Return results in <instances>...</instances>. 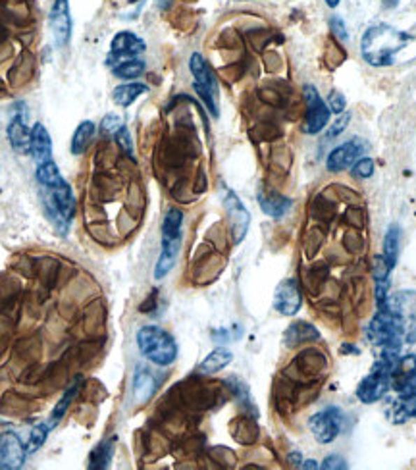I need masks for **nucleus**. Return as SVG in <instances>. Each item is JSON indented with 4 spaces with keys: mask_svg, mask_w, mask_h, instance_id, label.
<instances>
[{
    "mask_svg": "<svg viewBox=\"0 0 416 470\" xmlns=\"http://www.w3.org/2000/svg\"><path fill=\"white\" fill-rule=\"evenodd\" d=\"M114 441L116 439L110 438L106 441H101L99 446L91 451V459H89V469H108V464L112 461V455H114Z\"/></svg>",
    "mask_w": 416,
    "mask_h": 470,
    "instance_id": "393cba45",
    "label": "nucleus"
},
{
    "mask_svg": "<svg viewBox=\"0 0 416 470\" xmlns=\"http://www.w3.org/2000/svg\"><path fill=\"white\" fill-rule=\"evenodd\" d=\"M401 355H387V352H380L378 361L370 370L368 376L362 378V382L357 387V397L362 403H376L384 397L385 393L389 392L393 382V372L399 362Z\"/></svg>",
    "mask_w": 416,
    "mask_h": 470,
    "instance_id": "7ed1b4c3",
    "label": "nucleus"
},
{
    "mask_svg": "<svg viewBox=\"0 0 416 470\" xmlns=\"http://www.w3.org/2000/svg\"><path fill=\"white\" fill-rule=\"evenodd\" d=\"M50 29L55 35V43L58 47H66L71 37V16L68 0H55L50 8Z\"/></svg>",
    "mask_w": 416,
    "mask_h": 470,
    "instance_id": "ddd939ff",
    "label": "nucleus"
},
{
    "mask_svg": "<svg viewBox=\"0 0 416 470\" xmlns=\"http://www.w3.org/2000/svg\"><path fill=\"white\" fill-rule=\"evenodd\" d=\"M322 469L324 470H341V469H347V462L343 457H339V455H330V457H326L322 462Z\"/></svg>",
    "mask_w": 416,
    "mask_h": 470,
    "instance_id": "58836bf2",
    "label": "nucleus"
},
{
    "mask_svg": "<svg viewBox=\"0 0 416 470\" xmlns=\"http://www.w3.org/2000/svg\"><path fill=\"white\" fill-rule=\"evenodd\" d=\"M29 155L37 164L52 160V141L47 127L43 124H35L31 129V143H29Z\"/></svg>",
    "mask_w": 416,
    "mask_h": 470,
    "instance_id": "f3484780",
    "label": "nucleus"
},
{
    "mask_svg": "<svg viewBox=\"0 0 416 470\" xmlns=\"http://www.w3.org/2000/svg\"><path fill=\"white\" fill-rule=\"evenodd\" d=\"M181 226H183V212L180 208H170L162 222V251L155 268L157 280H164L175 266L181 249Z\"/></svg>",
    "mask_w": 416,
    "mask_h": 470,
    "instance_id": "20e7f679",
    "label": "nucleus"
},
{
    "mask_svg": "<svg viewBox=\"0 0 416 470\" xmlns=\"http://www.w3.org/2000/svg\"><path fill=\"white\" fill-rule=\"evenodd\" d=\"M224 208L228 212L229 226H231V237H234V243L239 245L245 239V235L249 232L251 226V214L245 208V204L239 201V197L231 191V189L224 187Z\"/></svg>",
    "mask_w": 416,
    "mask_h": 470,
    "instance_id": "6e6552de",
    "label": "nucleus"
},
{
    "mask_svg": "<svg viewBox=\"0 0 416 470\" xmlns=\"http://www.w3.org/2000/svg\"><path fill=\"white\" fill-rule=\"evenodd\" d=\"M303 305V293L295 280H283L275 287L274 308L283 316H295Z\"/></svg>",
    "mask_w": 416,
    "mask_h": 470,
    "instance_id": "f8f14e48",
    "label": "nucleus"
},
{
    "mask_svg": "<svg viewBox=\"0 0 416 470\" xmlns=\"http://www.w3.org/2000/svg\"><path fill=\"white\" fill-rule=\"evenodd\" d=\"M303 91H305L306 99V116L303 131L308 135L320 134L324 127L328 126V122H330V106L320 99V94H318L315 85H305Z\"/></svg>",
    "mask_w": 416,
    "mask_h": 470,
    "instance_id": "0eeeda50",
    "label": "nucleus"
},
{
    "mask_svg": "<svg viewBox=\"0 0 416 470\" xmlns=\"http://www.w3.org/2000/svg\"><path fill=\"white\" fill-rule=\"evenodd\" d=\"M316 339H320V332L313 324L303 320L291 324L289 328L285 329V334H283V343L287 345V347H299V345L316 341Z\"/></svg>",
    "mask_w": 416,
    "mask_h": 470,
    "instance_id": "6ab92c4d",
    "label": "nucleus"
},
{
    "mask_svg": "<svg viewBox=\"0 0 416 470\" xmlns=\"http://www.w3.org/2000/svg\"><path fill=\"white\" fill-rule=\"evenodd\" d=\"M189 70H191L193 78H195L193 89L201 97V101L206 104L208 112L214 118H218V114H220V110H218V91H220V87H218L213 68L204 60L203 55L195 52V55H191V60H189Z\"/></svg>",
    "mask_w": 416,
    "mask_h": 470,
    "instance_id": "423d86ee",
    "label": "nucleus"
},
{
    "mask_svg": "<svg viewBox=\"0 0 416 470\" xmlns=\"http://www.w3.org/2000/svg\"><path fill=\"white\" fill-rule=\"evenodd\" d=\"M94 135V124L91 120H85L81 122L76 129V134L71 137V152L73 155H83L85 149L89 147V143L93 139Z\"/></svg>",
    "mask_w": 416,
    "mask_h": 470,
    "instance_id": "a878e982",
    "label": "nucleus"
},
{
    "mask_svg": "<svg viewBox=\"0 0 416 470\" xmlns=\"http://www.w3.org/2000/svg\"><path fill=\"white\" fill-rule=\"evenodd\" d=\"M326 4H328L330 8H338V6H339V0H326Z\"/></svg>",
    "mask_w": 416,
    "mask_h": 470,
    "instance_id": "37998d69",
    "label": "nucleus"
},
{
    "mask_svg": "<svg viewBox=\"0 0 416 470\" xmlns=\"http://www.w3.org/2000/svg\"><path fill=\"white\" fill-rule=\"evenodd\" d=\"M149 91V87L143 85V83H126V85H120L114 89V93H112V99L114 102L118 104V106H129L131 102H135L143 93H147Z\"/></svg>",
    "mask_w": 416,
    "mask_h": 470,
    "instance_id": "b1692460",
    "label": "nucleus"
},
{
    "mask_svg": "<svg viewBox=\"0 0 416 470\" xmlns=\"http://www.w3.org/2000/svg\"><path fill=\"white\" fill-rule=\"evenodd\" d=\"M387 305L399 314L405 332V341L415 343L416 341V291H403L395 297H389Z\"/></svg>",
    "mask_w": 416,
    "mask_h": 470,
    "instance_id": "1a4fd4ad",
    "label": "nucleus"
},
{
    "mask_svg": "<svg viewBox=\"0 0 416 470\" xmlns=\"http://www.w3.org/2000/svg\"><path fill=\"white\" fill-rule=\"evenodd\" d=\"M353 173L357 178H362V180L370 178L374 173V160L372 158H361V160H357L353 164Z\"/></svg>",
    "mask_w": 416,
    "mask_h": 470,
    "instance_id": "473e14b6",
    "label": "nucleus"
},
{
    "mask_svg": "<svg viewBox=\"0 0 416 470\" xmlns=\"http://www.w3.org/2000/svg\"><path fill=\"white\" fill-rule=\"evenodd\" d=\"M399 245H401V227L397 224H392L387 227L384 237V260L385 264L389 266V270L395 268L397 259H399Z\"/></svg>",
    "mask_w": 416,
    "mask_h": 470,
    "instance_id": "5701e85b",
    "label": "nucleus"
},
{
    "mask_svg": "<svg viewBox=\"0 0 416 470\" xmlns=\"http://www.w3.org/2000/svg\"><path fill=\"white\" fill-rule=\"evenodd\" d=\"M37 181H39L41 185L45 189H52L56 185H60L64 181L62 173L58 170V166L52 162V160H48V162H43V164L37 166Z\"/></svg>",
    "mask_w": 416,
    "mask_h": 470,
    "instance_id": "cd10ccee",
    "label": "nucleus"
},
{
    "mask_svg": "<svg viewBox=\"0 0 416 470\" xmlns=\"http://www.w3.org/2000/svg\"><path fill=\"white\" fill-rule=\"evenodd\" d=\"M328 106H330L331 112H336V114H343V112H345V106H347L345 97L339 93V91H333V93L330 94V99H328Z\"/></svg>",
    "mask_w": 416,
    "mask_h": 470,
    "instance_id": "e433bc0d",
    "label": "nucleus"
},
{
    "mask_svg": "<svg viewBox=\"0 0 416 470\" xmlns=\"http://www.w3.org/2000/svg\"><path fill=\"white\" fill-rule=\"evenodd\" d=\"M303 469H318V464L315 461H305V464H301Z\"/></svg>",
    "mask_w": 416,
    "mask_h": 470,
    "instance_id": "a19ab883",
    "label": "nucleus"
},
{
    "mask_svg": "<svg viewBox=\"0 0 416 470\" xmlns=\"http://www.w3.org/2000/svg\"><path fill=\"white\" fill-rule=\"evenodd\" d=\"M259 204L264 214H268L270 218H282L287 214V211L291 208V199L283 195H278V193H259Z\"/></svg>",
    "mask_w": 416,
    "mask_h": 470,
    "instance_id": "412c9836",
    "label": "nucleus"
},
{
    "mask_svg": "<svg viewBox=\"0 0 416 470\" xmlns=\"http://www.w3.org/2000/svg\"><path fill=\"white\" fill-rule=\"evenodd\" d=\"M79 390H81V385H79V380H76V384H71L70 387H68V392L64 393L62 399L58 401V405L55 407V411L50 413V428H55L56 424L62 420L64 415H66V411H68V407L71 405V401L78 397Z\"/></svg>",
    "mask_w": 416,
    "mask_h": 470,
    "instance_id": "c756f323",
    "label": "nucleus"
},
{
    "mask_svg": "<svg viewBox=\"0 0 416 470\" xmlns=\"http://www.w3.org/2000/svg\"><path fill=\"white\" fill-rule=\"evenodd\" d=\"M393 422H405L408 418H416V393L407 395V397H399L393 403L392 408Z\"/></svg>",
    "mask_w": 416,
    "mask_h": 470,
    "instance_id": "bb28decb",
    "label": "nucleus"
},
{
    "mask_svg": "<svg viewBox=\"0 0 416 470\" xmlns=\"http://www.w3.org/2000/svg\"><path fill=\"white\" fill-rule=\"evenodd\" d=\"M362 152H364V145L359 139L347 141L331 150L328 155V160H326V166H328L330 172H341V170L351 168Z\"/></svg>",
    "mask_w": 416,
    "mask_h": 470,
    "instance_id": "2eb2a0df",
    "label": "nucleus"
},
{
    "mask_svg": "<svg viewBox=\"0 0 416 470\" xmlns=\"http://www.w3.org/2000/svg\"><path fill=\"white\" fill-rule=\"evenodd\" d=\"M413 41L410 35L405 31H399L392 25L378 24L368 27L364 35H362L361 52L362 58L374 66V68H385V66H393L397 60L403 48L407 47Z\"/></svg>",
    "mask_w": 416,
    "mask_h": 470,
    "instance_id": "f257e3e1",
    "label": "nucleus"
},
{
    "mask_svg": "<svg viewBox=\"0 0 416 470\" xmlns=\"http://www.w3.org/2000/svg\"><path fill=\"white\" fill-rule=\"evenodd\" d=\"M157 378L147 369H137L134 376V399L135 403H147L157 393Z\"/></svg>",
    "mask_w": 416,
    "mask_h": 470,
    "instance_id": "aec40b11",
    "label": "nucleus"
},
{
    "mask_svg": "<svg viewBox=\"0 0 416 470\" xmlns=\"http://www.w3.org/2000/svg\"><path fill=\"white\" fill-rule=\"evenodd\" d=\"M145 50V43H143L135 33L122 31L112 39V52L108 56V66H116L126 58H137Z\"/></svg>",
    "mask_w": 416,
    "mask_h": 470,
    "instance_id": "4468645a",
    "label": "nucleus"
},
{
    "mask_svg": "<svg viewBox=\"0 0 416 470\" xmlns=\"http://www.w3.org/2000/svg\"><path fill=\"white\" fill-rule=\"evenodd\" d=\"M27 449L22 439L14 432H2L0 434V469L16 470L22 469L25 462Z\"/></svg>",
    "mask_w": 416,
    "mask_h": 470,
    "instance_id": "9d476101",
    "label": "nucleus"
},
{
    "mask_svg": "<svg viewBox=\"0 0 416 470\" xmlns=\"http://www.w3.org/2000/svg\"><path fill=\"white\" fill-rule=\"evenodd\" d=\"M349 122H351V114L349 112H343V114H339V118L333 122L330 126V129H328V134H326V137H328V141H331V139H336V137H339V135L343 134L347 129V126H349Z\"/></svg>",
    "mask_w": 416,
    "mask_h": 470,
    "instance_id": "2f4dec72",
    "label": "nucleus"
},
{
    "mask_svg": "<svg viewBox=\"0 0 416 470\" xmlns=\"http://www.w3.org/2000/svg\"><path fill=\"white\" fill-rule=\"evenodd\" d=\"M341 352H353V355H359V347H353V345H343V347H341Z\"/></svg>",
    "mask_w": 416,
    "mask_h": 470,
    "instance_id": "ea45409f",
    "label": "nucleus"
},
{
    "mask_svg": "<svg viewBox=\"0 0 416 470\" xmlns=\"http://www.w3.org/2000/svg\"><path fill=\"white\" fill-rule=\"evenodd\" d=\"M47 195L50 197V201L56 204V208L60 211L64 218L71 222L73 214H76V199H73V191L68 185V181L64 180L60 185H56L52 189H47Z\"/></svg>",
    "mask_w": 416,
    "mask_h": 470,
    "instance_id": "a211bd4d",
    "label": "nucleus"
},
{
    "mask_svg": "<svg viewBox=\"0 0 416 470\" xmlns=\"http://www.w3.org/2000/svg\"><path fill=\"white\" fill-rule=\"evenodd\" d=\"M48 432H50V424H45L41 422L37 424L35 428L31 430V434H29V439H27V453H35L37 449H41V447L45 446V441H47L48 438Z\"/></svg>",
    "mask_w": 416,
    "mask_h": 470,
    "instance_id": "7c9ffc66",
    "label": "nucleus"
},
{
    "mask_svg": "<svg viewBox=\"0 0 416 470\" xmlns=\"http://www.w3.org/2000/svg\"><path fill=\"white\" fill-rule=\"evenodd\" d=\"M366 337L372 345H376L380 352L401 355V347L405 343V332L399 314L387 305L380 308L378 314L366 326Z\"/></svg>",
    "mask_w": 416,
    "mask_h": 470,
    "instance_id": "f03ea898",
    "label": "nucleus"
},
{
    "mask_svg": "<svg viewBox=\"0 0 416 470\" xmlns=\"http://www.w3.org/2000/svg\"><path fill=\"white\" fill-rule=\"evenodd\" d=\"M339 411L338 408H326L322 413H316L315 416H310L308 426L315 434V438L318 443H331L333 439L338 438L341 426H339Z\"/></svg>",
    "mask_w": 416,
    "mask_h": 470,
    "instance_id": "9b49d317",
    "label": "nucleus"
},
{
    "mask_svg": "<svg viewBox=\"0 0 416 470\" xmlns=\"http://www.w3.org/2000/svg\"><path fill=\"white\" fill-rule=\"evenodd\" d=\"M234 361V355L229 349L226 347H218V349H214L203 362H201V366H199V374H204V376H208V374H216V372H220L222 369H226L229 362Z\"/></svg>",
    "mask_w": 416,
    "mask_h": 470,
    "instance_id": "4be33fe9",
    "label": "nucleus"
},
{
    "mask_svg": "<svg viewBox=\"0 0 416 470\" xmlns=\"http://www.w3.org/2000/svg\"><path fill=\"white\" fill-rule=\"evenodd\" d=\"M145 71V62L141 58H126L116 66H112V73L120 79H135Z\"/></svg>",
    "mask_w": 416,
    "mask_h": 470,
    "instance_id": "c85d7f7f",
    "label": "nucleus"
},
{
    "mask_svg": "<svg viewBox=\"0 0 416 470\" xmlns=\"http://www.w3.org/2000/svg\"><path fill=\"white\" fill-rule=\"evenodd\" d=\"M330 27H331V31H333V35H336L339 41L347 43V39H349V35H347V25H345V22L341 20V17H339V16L331 17Z\"/></svg>",
    "mask_w": 416,
    "mask_h": 470,
    "instance_id": "4c0bfd02",
    "label": "nucleus"
},
{
    "mask_svg": "<svg viewBox=\"0 0 416 470\" xmlns=\"http://www.w3.org/2000/svg\"><path fill=\"white\" fill-rule=\"evenodd\" d=\"M289 461H295L293 464H299V467H301V455H299V453L289 455Z\"/></svg>",
    "mask_w": 416,
    "mask_h": 470,
    "instance_id": "79ce46f5",
    "label": "nucleus"
},
{
    "mask_svg": "<svg viewBox=\"0 0 416 470\" xmlns=\"http://www.w3.org/2000/svg\"><path fill=\"white\" fill-rule=\"evenodd\" d=\"M229 382L234 384V385H231V390L236 392L237 399L241 401V403H245L247 407H252L251 395H249V387H247V384H245V382H241V380H237V378H231Z\"/></svg>",
    "mask_w": 416,
    "mask_h": 470,
    "instance_id": "72a5a7b5",
    "label": "nucleus"
},
{
    "mask_svg": "<svg viewBox=\"0 0 416 470\" xmlns=\"http://www.w3.org/2000/svg\"><path fill=\"white\" fill-rule=\"evenodd\" d=\"M114 137H116V141H118L120 147L126 150L129 157L134 158V143H131V135H129V131H127V127L126 126L120 127Z\"/></svg>",
    "mask_w": 416,
    "mask_h": 470,
    "instance_id": "c9c22d12",
    "label": "nucleus"
},
{
    "mask_svg": "<svg viewBox=\"0 0 416 470\" xmlns=\"http://www.w3.org/2000/svg\"><path fill=\"white\" fill-rule=\"evenodd\" d=\"M8 141L12 149L20 152V155H27L29 152V143H31V131L27 129L25 124V110L16 108V114L8 124Z\"/></svg>",
    "mask_w": 416,
    "mask_h": 470,
    "instance_id": "dca6fc26",
    "label": "nucleus"
},
{
    "mask_svg": "<svg viewBox=\"0 0 416 470\" xmlns=\"http://www.w3.org/2000/svg\"><path fill=\"white\" fill-rule=\"evenodd\" d=\"M139 351L158 366H170L178 357V345L166 329L158 326H143L137 332Z\"/></svg>",
    "mask_w": 416,
    "mask_h": 470,
    "instance_id": "39448f33",
    "label": "nucleus"
},
{
    "mask_svg": "<svg viewBox=\"0 0 416 470\" xmlns=\"http://www.w3.org/2000/svg\"><path fill=\"white\" fill-rule=\"evenodd\" d=\"M122 126H124V124H122V120H120L116 114H108V116L102 118L101 131L104 135H116V131H118Z\"/></svg>",
    "mask_w": 416,
    "mask_h": 470,
    "instance_id": "f704fd0d",
    "label": "nucleus"
}]
</instances>
